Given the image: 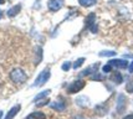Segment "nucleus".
I'll use <instances>...</instances> for the list:
<instances>
[{"label": "nucleus", "mask_w": 133, "mask_h": 119, "mask_svg": "<svg viewBox=\"0 0 133 119\" xmlns=\"http://www.w3.org/2000/svg\"><path fill=\"white\" fill-rule=\"evenodd\" d=\"M70 67H71V62H69V61H67V62H65L64 65H62V69H64V71H69Z\"/></svg>", "instance_id": "nucleus-20"}, {"label": "nucleus", "mask_w": 133, "mask_h": 119, "mask_svg": "<svg viewBox=\"0 0 133 119\" xmlns=\"http://www.w3.org/2000/svg\"><path fill=\"white\" fill-rule=\"evenodd\" d=\"M1 117H3V112L0 110V119H1Z\"/></svg>", "instance_id": "nucleus-25"}, {"label": "nucleus", "mask_w": 133, "mask_h": 119, "mask_svg": "<svg viewBox=\"0 0 133 119\" xmlns=\"http://www.w3.org/2000/svg\"><path fill=\"white\" fill-rule=\"evenodd\" d=\"M102 69H103L104 73H107V72H111V69H112V66L107 63V65H104V66H103V68H102Z\"/></svg>", "instance_id": "nucleus-19"}, {"label": "nucleus", "mask_w": 133, "mask_h": 119, "mask_svg": "<svg viewBox=\"0 0 133 119\" xmlns=\"http://www.w3.org/2000/svg\"><path fill=\"white\" fill-rule=\"evenodd\" d=\"M128 71H129L131 73H132V72H133V61H132V63L129 65V67H128Z\"/></svg>", "instance_id": "nucleus-22"}, {"label": "nucleus", "mask_w": 133, "mask_h": 119, "mask_svg": "<svg viewBox=\"0 0 133 119\" xmlns=\"http://www.w3.org/2000/svg\"><path fill=\"white\" fill-rule=\"evenodd\" d=\"M10 78L15 83H24L28 77H26V74H25V72H24L23 69L15 68V69H12L11 72H10Z\"/></svg>", "instance_id": "nucleus-1"}, {"label": "nucleus", "mask_w": 133, "mask_h": 119, "mask_svg": "<svg viewBox=\"0 0 133 119\" xmlns=\"http://www.w3.org/2000/svg\"><path fill=\"white\" fill-rule=\"evenodd\" d=\"M50 107H51L52 109H56V110H64L65 108H66V103H65L62 99H58L57 102L51 103Z\"/></svg>", "instance_id": "nucleus-7"}, {"label": "nucleus", "mask_w": 133, "mask_h": 119, "mask_svg": "<svg viewBox=\"0 0 133 119\" xmlns=\"http://www.w3.org/2000/svg\"><path fill=\"white\" fill-rule=\"evenodd\" d=\"M85 81H82V79H77L75 81L74 83H71V85L67 87V92H69L70 94H74V93H77V92H80L85 87Z\"/></svg>", "instance_id": "nucleus-3"}, {"label": "nucleus", "mask_w": 133, "mask_h": 119, "mask_svg": "<svg viewBox=\"0 0 133 119\" xmlns=\"http://www.w3.org/2000/svg\"><path fill=\"white\" fill-rule=\"evenodd\" d=\"M98 67V63H95V65H92L91 67H88L86 69V71H83L81 73V76H87V74H90V73H93V72H96L97 69H95V68H97Z\"/></svg>", "instance_id": "nucleus-14"}, {"label": "nucleus", "mask_w": 133, "mask_h": 119, "mask_svg": "<svg viewBox=\"0 0 133 119\" xmlns=\"http://www.w3.org/2000/svg\"><path fill=\"white\" fill-rule=\"evenodd\" d=\"M50 76H51L50 69H49V68H45V69H44V71H42V72L37 76V78H36V81H35L34 86H42V85H45L47 81L50 79Z\"/></svg>", "instance_id": "nucleus-2"}, {"label": "nucleus", "mask_w": 133, "mask_h": 119, "mask_svg": "<svg viewBox=\"0 0 133 119\" xmlns=\"http://www.w3.org/2000/svg\"><path fill=\"white\" fill-rule=\"evenodd\" d=\"M115 55H116V52L115 51H101L99 52V56L101 57H104V56L111 57V56H115Z\"/></svg>", "instance_id": "nucleus-16"}, {"label": "nucleus", "mask_w": 133, "mask_h": 119, "mask_svg": "<svg viewBox=\"0 0 133 119\" xmlns=\"http://www.w3.org/2000/svg\"><path fill=\"white\" fill-rule=\"evenodd\" d=\"M126 89L128 93H133V78H129V81L127 82V86H126Z\"/></svg>", "instance_id": "nucleus-15"}, {"label": "nucleus", "mask_w": 133, "mask_h": 119, "mask_svg": "<svg viewBox=\"0 0 133 119\" xmlns=\"http://www.w3.org/2000/svg\"><path fill=\"white\" fill-rule=\"evenodd\" d=\"M92 79L93 81H102V76L101 74H95V76H92Z\"/></svg>", "instance_id": "nucleus-21"}, {"label": "nucleus", "mask_w": 133, "mask_h": 119, "mask_svg": "<svg viewBox=\"0 0 133 119\" xmlns=\"http://www.w3.org/2000/svg\"><path fill=\"white\" fill-rule=\"evenodd\" d=\"M96 1H97V0H78L80 5L85 6V8H90V6L95 5V4H96Z\"/></svg>", "instance_id": "nucleus-13"}, {"label": "nucleus", "mask_w": 133, "mask_h": 119, "mask_svg": "<svg viewBox=\"0 0 133 119\" xmlns=\"http://www.w3.org/2000/svg\"><path fill=\"white\" fill-rule=\"evenodd\" d=\"M95 19H96V15H95L93 12H91V14L86 17V27H90V30L92 31L93 34L97 32V26L93 24L95 23Z\"/></svg>", "instance_id": "nucleus-4"}, {"label": "nucleus", "mask_w": 133, "mask_h": 119, "mask_svg": "<svg viewBox=\"0 0 133 119\" xmlns=\"http://www.w3.org/2000/svg\"><path fill=\"white\" fill-rule=\"evenodd\" d=\"M20 10H21V5H20V4H17V5L12 6L11 9H9V11H8V16H9V17L16 16L17 14L20 12Z\"/></svg>", "instance_id": "nucleus-9"}, {"label": "nucleus", "mask_w": 133, "mask_h": 119, "mask_svg": "<svg viewBox=\"0 0 133 119\" xmlns=\"http://www.w3.org/2000/svg\"><path fill=\"white\" fill-rule=\"evenodd\" d=\"M111 81L112 82H115L116 85H119V83H122V81H123V78H122V74L118 72V71H115V72H112V74H111Z\"/></svg>", "instance_id": "nucleus-8"}, {"label": "nucleus", "mask_w": 133, "mask_h": 119, "mask_svg": "<svg viewBox=\"0 0 133 119\" xmlns=\"http://www.w3.org/2000/svg\"><path fill=\"white\" fill-rule=\"evenodd\" d=\"M20 106H19V104H17V106H15V107H12L11 109H10V112H9V113L6 114V117H5V119H12L14 118V117H15V115H16L17 113H19V110H20Z\"/></svg>", "instance_id": "nucleus-10"}, {"label": "nucleus", "mask_w": 133, "mask_h": 119, "mask_svg": "<svg viewBox=\"0 0 133 119\" xmlns=\"http://www.w3.org/2000/svg\"><path fill=\"white\" fill-rule=\"evenodd\" d=\"M123 99H124V97L119 96V102H118V113H121L122 110H123Z\"/></svg>", "instance_id": "nucleus-18"}, {"label": "nucleus", "mask_w": 133, "mask_h": 119, "mask_svg": "<svg viewBox=\"0 0 133 119\" xmlns=\"http://www.w3.org/2000/svg\"><path fill=\"white\" fill-rule=\"evenodd\" d=\"M123 119H133V114H129V115H127V117H124Z\"/></svg>", "instance_id": "nucleus-23"}, {"label": "nucleus", "mask_w": 133, "mask_h": 119, "mask_svg": "<svg viewBox=\"0 0 133 119\" xmlns=\"http://www.w3.org/2000/svg\"><path fill=\"white\" fill-rule=\"evenodd\" d=\"M26 119H46V115L41 112H34V113L29 114Z\"/></svg>", "instance_id": "nucleus-11"}, {"label": "nucleus", "mask_w": 133, "mask_h": 119, "mask_svg": "<svg viewBox=\"0 0 133 119\" xmlns=\"http://www.w3.org/2000/svg\"><path fill=\"white\" fill-rule=\"evenodd\" d=\"M108 65L113 66V67H117V68H127L128 67V62L126 60H111Z\"/></svg>", "instance_id": "nucleus-6"}, {"label": "nucleus", "mask_w": 133, "mask_h": 119, "mask_svg": "<svg viewBox=\"0 0 133 119\" xmlns=\"http://www.w3.org/2000/svg\"><path fill=\"white\" fill-rule=\"evenodd\" d=\"M50 93H51V91H50V89H46V91L41 92V93H39V94H37V96L35 97L34 102L36 103V102H39V101H40V99H44V98H46V97L49 96V94H50Z\"/></svg>", "instance_id": "nucleus-12"}, {"label": "nucleus", "mask_w": 133, "mask_h": 119, "mask_svg": "<svg viewBox=\"0 0 133 119\" xmlns=\"http://www.w3.org/2000/svg\"><path fill=\"white\" fill-rule=\"evenodd\" d=\"M64 5V0H50L49 1V9L51 11H57Z\"/></svg>", "instance_id": "nucleus-5"}, {"label": "nucleus", "mask_w": 133, "mask_h": 119, "mask_svg": "<svg viewBox=\"0 0 133 119\" xmlns=\"http://www.w3.org/2000/svg\"><path fill=\"white\" fill-rule=\"evenodd\" d=\"M0 4H5V0H0Z\"/></svg>", "instance_id": "nucleus-24"}, {"label": "nucleus", "mask_w": 133, "mask_h": 119, "mask_svg": "<svg viewBox=\"0 0 133 119\" xmlns=\"http://www.w3.org/2000/svg\"><path fill=\"white\" fill-rule=\"evenodd\" d=\"M85 62V58H83V57H81V58H78V60H77V61H76L75 63H74V68H78L80 67V66H82V63Z\"/></svg>", "instance_id": "nucleus-17"}]
</instances>
